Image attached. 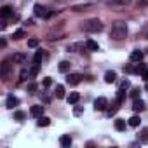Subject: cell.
Returning a JSON list of instances; mask_svg holds the SVG:
<instances>
[{
    "label": "cell",
    "mask_w": 148,
    "mask_h": 148,
    "mask_svg": "<svg viewBox=\"0 0 148 148\" xmlns=\"http://www.w3.org/2000/svg\"><path fill=\"white\" fill-rule=\"evenodd\" d=\"M115 80H117V73L115 71H106L105 73V82L106 84H113Z\"/></svg>",
    "instance_id": "11"
},
{
    "label": "cell",
    "mask_w": 148,
    "mask_h": 148,
    "mask_svg": "<svg viewBox=\"0 0 148 148\" xmlns=\"http://www.w3.org/2000/svg\"><path fill=\"white\" fill-rule=\"evenodd\" d=\"M117 101H120V103H124V99H125V92H124V89H119L117 91V98H115Z\"/></svg>",
    "instance_id": "29"
},
{
    "label": "cell",
    "mask_w": 148,
    "mask_h": 148,
    "mask_svg": "<svg viewBox=\"0 0 148 148\" xmlns=\"http://www.w3.org/2000/svg\"><path fill=\"white\" fill-rule=\"evenodd\" d=\"M80 80H82L80 73H68V77H66V82L70 86H77V84H80Z\"/></svg>",
    "instance_id": "4"
},
{
    "label": "cell",
    "mask_w": 148,
    "mask_h": 148,
    "mask_svg": "<svg viewBox=\"0 0 148 148\" xmlns=\"http://www.w3.org/2000/svg\"><path fill=\"white\" fill-rule=\"evenodd\" d=\"M129 87H131V82H129V80H124V82L120 84V89H124V91L129 89Z\"/></svg>",
    "instance_id": "34"
},
{
    "label": "cell",
    "mask_w": 148,
    "mask_h": 148,
    "mask_svg": "<svg viewBox=\"0 0 148 148\" xmlns=\"http://www.w3.org/2000/svg\"><path fill=\"white\" fill-rule=\"evenodd\" d=\"M25 35H26V33H25V30H18V32H14L12 38H14V40H21V38H23Z\"/></svg>",
    "instance_id": "28"
},
{
    "label": "cell",
    "mask_w": 148,
    "mask_h": 148,
    "mask_svg": "<svg viewBox=\"0 0 148 148\" xmlns=\"http://www.w3.org/2000/svg\"><path fill=\"white\" fill-rule=\"evenodd\" d=\"M26 75H30V73H28L26 70H23V71H21V75H19V77H21L19 80H25V79H26Z\"/></svg>",
    "instance_id": "36"
},
{
    "label": "cell",
    "mask_w": 148,
    "mask_h": 148,
    "mask_svg": "<svg viewBox=\"0 0 148 148\" xmlns=\"http://www.w3.org/2000/svg\"><path fill=\"white\" fill-rule=\"evenodd\" d=\"M86 47H87L89 51H99V45H98V42H94V40H87V42H86Z\"/></svg>",
    "instance_id": "17"
},
{
    "label": "cell",
    "mask_w": 148,
    "mask_h": 148,
    "mask_svg": "<svg viewBox=\"0 0 148 148\" xmlns=\"http://www.w3.org/2000/svg\"><path fill=\"white\" fill-rule=\"evenodd\" d=\"M70 66H71V64H70L68 61H61V63H59V71L66 73V71H70Z\"/></svg>",
    "instance_id": "25"
},
{
    "label": "cell",
    "mask_w": 148,
    "mask_h": 148,
    "mask_svg": "<svg viewBox=\"0 0 148 148\" xmlns=\"http://www.w3.org/2000/svg\"><path fill=\"white\" fill-rule=\"evenodd\" d=\"M141 59H143V52L141 51H132L131 52V61H138L139 63Z\"/></svg>",
    "instance_id": "15"
},
{
    "label": "cell",
    "mask_w": 148,
    "mask_h": 148,
    "mask_svg": "<svg viewBox=\"0 0 148 148\" xmlns=\"http://www.w3.org/2000/svg\"><path fill=\"white\" fill-rule=\"evenodd\" d=\"M143 77H145V79H146V80H148V70H146V71H145V73H143Z\"/></svg>",
    "instance_id": "38"
},
{
    "label": "cell",
    "mask_w": 148,
    "mask_h": 148,
    "mask_svg": "<svg viewBox=\"0 0 148 148\" xmlns=\"http://www.w3.org/2000/svg\"><path fill=\"white\" fill-rule=\"evenodd\" d=\"M94 108H96V112L106 110V108H108V99H106V98H98V99L94 101Z\"/></svg>",
    "instance_id": "5"
},
{
    "label": "cell",
    "mask_w": 148,
    "mask_h": 148,
    "mask_svg": "<svg viewBox=\"0 0 148 148\" xmlns=\"http://www.w3.org/2000/svg\"><path fill=\"white\" fill-rule=\"evenodd\" d=\"M119 105H120V101H117V99H115V101H113V103H112V105L106 108V113H108V117H112V115H115V113L119 112Z\"/></svg>",
    "instance_id": "8"
},
{
    "label": "cell",
    "mask_w": 148,
    "mask_h": 148,
    "mask_svg": "<svg viewBox=\"0 0 148 148\" xmlns=\"http://www.w3.org/2000/svg\"><path fill=\"white\" fill-rule=\"evenodd\" d=\"M146 106H145V101L143 99H134V103H132V110L136 112V113H139V112H143Z\"/></svg>",
    "instance_id": "7"
},
{
    "label": "cell",
    "mask_w": 148,
    "mask_h": 148,
    "mask_svg": "<svg viewBox=\"0 0 148 148\" xmlns=\"http://www.w3.org/2000/svg\"><path fill=\"white\" fill-rule=\"evenodd\" d=\"M124 71H127V73H139V66H138V64H136V66L125 64V66H124Z\"/></svg>",
    "instance_id": "20"
},
{
    "label": "cell",
    "mask_w": 148,
    "mask_h": 148,
    "mask_svg": "<svg viewBox=\"0 0 148 148\" xmlns=\"http://www.w3.org/2000/svg\"><path fill=\"white\" fill-rule=\"evenodd\" d=\"M110 37H112L113 40H122V38H125V37H127V26H125L122 21H117V23L112 26V30H110Z\"/></svg>",
    "instance_id": "1"
},
{
    "label": "cell",
    "mask_w": 148,
    "mask_h": 148,
    "mask_svg": "<svg viewBox=\"0 0 148 148\" xmlns=\"http://www.w3.org/2000/svg\"><path fill=\"white\" fill-rule=\"evenodd\" d=\"M0 14H2V18H9V16H12V9H11L9 5H5V7H2Z\"/></svg>",
    "instance_id": "23"
},
{
    "label": "cell",
    "mask_w": 148,
    "mask_h": 148,
    "mask_svg": "<svg viewBox=\"0 0 148 148\" xmlns=\"http://www.w3.org/2000/svg\"><path fill=\"white\" fill-rule=\"evenodd\" d=\"M79 99H80V94H79V92H70V96H68V103L75 105Z\"/></svg>",
    "instance_id": "16"
},
{
    "label": "cell",
    "mask_w": 148,
    "mask_h": 148,
    "mask_svg": "<svg viewBox=\"0 0 148 148\" xmlns=\"http://www.w3.org/2000/svg\"><path fill=\"white\" fill-rule=\"evenodd\" d=\"M25 117H26L25 112H16V113H14V119H16V120H25Z\"/></svg>",
    "instance_id": "33"
},
{
    "label": "cell",
    "mask_w": 148,
    "mask_h": 148,
    "mask_svg": "<svg viewBox=\"0 0 148 148\" xmlns=\"http://www.w3.org/2000/svg\"><path fill=\"white\" fill-rule=\"evenodd\" d=\"M146 91H148V84H146Z\"/></svg>",
    "instance_id": "39"
},
{
    "label": "cell",
    "mask_w": 148,
    "mask_h": 148,
    "mask_svg": "<svg viewBox=\"0 0 148 148\" xmlns=\"http://www.w3.org/2000/svg\"><path fill=\"white\" fill-rule=\"evenodd\" d=\"M127 124H129L131 127H138V125L141 124V119H139L138 115H132V117H131V119L127 120Z\"/></svg>",
    "instance_id": "14"
},
{
    "label": "cell",
    "mask_w": 148,
    "mask_h": 148,
    "mask_svg": "<svg viewBox=\"0 0 148 148\" xmlns=\"http://www.w3.org/2000/svg\"><path fill=\"white\" fill-rule=\"evenodd\" d=\"M112 2L115 4V5H120V7H125V5H129L132 0H112Z\"/></svg>",
    "instance_id": "27"
},
{
    "label": "cell",
    "mask_w": 148,
    "mask_h": 148,
    "mask_svg": "<svg viewBox=\"0 0 148 148\" xmlns=\"http://www.w3.org/2000/svg\"><path fill=\"white\" fill-rule=\"evenodd\" d=\"M84 112V108L82 106H75V108H73V113H75V115H80Z\"/></svg>",
    "instance_id": "35"
},
{
    "label": "cell",
    "mask_w": 148,
    "mask_h": 148,
    "mask_svg": "<svg viewBox=\"0 0 148 148\" xmlns=\"http://www.w3.org/2000/svg\"><path fill=\"white\" fill-rule=\"evenodd\" d=\"M42 59H44V52H42V51H37V52H35V56H33V63L40 64V63H42Z\"/></svg>",
    "instance_id": "24"
},
{
    "label": "cell",
    "mask_w": 148,
    "mask_h": 148,
    "mask_svg": "<svg viewBox=\"0 0 148 148\" xmlns=\"http://www.w3.org/2000/svg\"><path fill=\"white\" fill-rule=\"evenodd\" d=\"M35 14H37L38 18H45V19H47V18H51L54 12H52V11H47V7L37 4V5H35Z\"/></svg>",
    "instance_id": "3"
},
{
    "label": "cell",
    "mask_w": 148,
    "mask_h": 148,
    "mask_svg": "<svg viewBox=\"0 0 148 148\" xmlns=\"http://www.w3.org/2000/svg\"><path fill=\"white\" fill-rule=\"evenodd\" d=\"M125 125H127V124H125L124 119H117V120H115V129H117V131H124Z\"/></svg>",
    "instance_id": "19"
},
{
    "label": "cell",
    "mask_w": 148,
    "mask_h": 148,
    "mask_svg": "<svg viewBox=\"0 0 148 148\" xmlns=\"http://www.w3.org/2000/svg\"><path fill=\"white\" fill-rule=\"evenodd\" d=\"M18 105H19V99H18L16 96H12V94H11V96L7 98V101H5V106H7L9 110H12V108L18 106Z\"/></svg>",
    "instance_id": "6"
},
{
    "label": "cell",
    "mask_w": 148,
    "mask_h": 148,
    "mask_svg": "<svg viewBox=\"0 0 148 148\" xmlns=\"http://www.w3.org/2000/svg\"><path fill=\"white\" fill-rule=\"evenodd\" d=\"M9 75H11V64H9V61H4L2 63V77H4V80H7Z\"/></svg>",
    "instance_id": "9"
},
{
    "label": "cell",
    "mask_w": 148,
    "mask_h": 148,
    "mask_svg": "<svg viewBox=\"0 0 148 148\" xmlns=\"http://www.w3.org/2000/svg\"><path fill=\"white\" fill-rule=\"evenodd\" d=\"M54 94H56L58 99H63V98H64V87H63V86H56V92H54Z\"/></svg>",
    "instance_id": "21"
},
{
    "label": "cell",
    "mask_w": 148,
    "mask_h": 148,
    "mask_svg": "<svg viewBox=\"0 0 148 148\" xmlns=\"http://www.w3.org/2000/svg\"><path fill=\"white\" fill-rule=\"evenodd\" d=\"M59 145H61V146H64V148H70V146H71V138H70L68 134L61 136V138H59Z\"/></svg>",
    "instance_id": "12"
},
{
    "label": "cell",
    "mask_w": 148,
    "mask_h": 148,
    "mask_svg": "<svg viewBox=\"0 0 148 148\" xmlns=\"http://www.w3.org/2000/svg\"><path fill=\"white\" fill-rule=\"evenodd\" d=\"M86 32H91V33H98V32H101L103 30V23L99 21V19H89V21H86L84 23V26H82Z\"/></svg>",
    "instance_id": "2"
},
{
    "label": "cell",
    "mask_w": 148,
    "mask_h": 148,
    "mask_svg": "<svg viewBox=\"0 0 148 148\" xmlns=\"http://www.w3.org/2000/svg\"><path fill=\"white\" fill-rule=\"evenodd\" d=\"M38 70H40V64L35 63V64L32 66V70H30V79H35V77L38 75Z\"/></svg>",
    "instance_id": "22"
},
{
    "label": "cell",
    "mask_w": 148,
    "mask_h": 148,
    "mask_svg": "<svg viewBox=\"0 0 148 148\" xmlns=\"http://www.w3.org/2000/svg\"><path fill=\"white\" fill-rule=\"evenodd\" d=\"M28 47H33V49L38 47V40H37V38H30V40H28Z\"/></svg>",
    "instance_id": "31"
},
{
    "label": "cell",
    "mask_w": 148,
    "mask_h": 148,
    "mask_svg": "<svg viewBox=\"0 0 148 148\" xmlns=\"http://www.w3.org/2000/svg\"><path fill=\"white\" fill-rule=\"evenodd\" d=\"M37 87H38V86H37L35 82H30V84H28V92H32V94H33V92L37 91Z\"/></svg>",
    "instance_id": "32"
},
{
    "label": "cell",
    "mask_w": 148,
    "mask_h": 148,
    "mask_svg": "<svg viewBox=\"0 0 148 148\" xmlns=\"http://www.w3.org/2000/svg\"><path fill=\"white\" fill-rule=\"evenodd\" d=\"M139 92H141V91H139V87H132V89H131V92H129V96H131L132 99H138V98H139Z\"/></svg>",
    "instance_id": "26"
},
{
    "label": "cell",
    "mask_w": 148,
    "mask_h": 148,
    "mask_svg": "<svg viewBox=\"0 0 148 148\" xmlns=\"http://www.w3.org/2000/svg\"><path fill=\"white\" fill-rule=\"evenodd\" d=\"M37 124H38L40 127H47V125L51 124V119H49V117H44V115H42V117H38V122H37Z\"/></svg>",
    "instance_id": "18"
},
{
    "label": "cell",
    "mask_w": 148,
    "mask_h": 148,
    "mask_svg": "<svg viewBox=\"0 0 148 148\" xmlns=\"http://www.w3.org/2000/svg\"><path fill=\"white\" fill-rule=\"evenodd\" d=\"M30 113L33 115V117H42L44 115V106H40V105H35V106H32V110H30Z\"/></svg>",
    "instance_id": "10"
},
{
    "label": "cell",
    "mask_w": 148,
    "mask_h": 148,
    "mask_svg": "<svg viewBox=\"0 0 148 148\" xmlns=\"http://www.w3.org/2000/svg\"><path fill=\"white\" fill-rule=\"evenodd\" d=\"M25 59H26V54H23V52H16L14 56H12V61L14 63H25Z\"/></svg>",
    "instance_id": "13"
},
{
    "label": "cell",
    "mask_w": 148,
    "mask_h": 148,
    "mask_svg": "<svg viewBox=\"0 0 148 148\" xmlns=\"http://www.w3.org/2000/svg\"><path fill=\"white\" fill-rule=\"evenodd\" d=\"M51 84H52V80H51V79H44V86H45V87H49Z\"/></svg>",
    "instance_id": "37"
},
{
    "label": "cell",
    "mask_w": 148,
    "mask_h": 148,
    "mask_svg": "<svg viewBox=\"0 0 148 148\" xmlns=\"http://www.w3.org/2000/svg\"><path fill=\"white\" fill-rule=\"evenodd\" d=\"M139 141L148 143V127H146V129H143V132H141V136H139Z\"/></svg>",
    "instance_id": "30"
}]
</instances>
